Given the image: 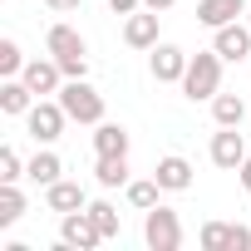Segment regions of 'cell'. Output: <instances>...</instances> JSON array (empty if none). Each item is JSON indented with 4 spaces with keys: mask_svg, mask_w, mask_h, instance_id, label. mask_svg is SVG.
<instances>
[{
    "mask_svg": "<svg viewBox=\"0 0 251 251\" xmlns=\"http://www.w3.org/2000/svg\"><path fill=\"white\" fill-rule=\"evenodd\" d=\"M15 177H20V153L0 148V182H15Z\"/></svg>",
    "mask_w": 251,
    "mask_h": 251,
    "instance_id": "25",
    "label": "cell"
},
{
    "mask_svg": "<svg viewBox=\"0 0 251 251\" xmlns=\"http://www.w3.org/2000/svg\"><path fill=\"white\" fill-rule=\"evenodd\" d=\"M94 153H99V158H113V153H128V133H123L118 123H99V133H94Z\"/></svg>",
    "mask_w": 251,
    "mask_h": 251,
    "instance_id": "14",
    "label": "cell"
},
{
    "mask_svg": "<svg viewBox=\"0 0 251 251\" xmlns=\"http://www.w3.org/2000/svg\"><path fill=\"white\" fill-rule=\"evenodd\" d=\"M45 5H50V10H59V15H64V10H79V0H45Z\"/></svg>",
    "mask_w": 251,
    "mask_h": 251,
    "instance_id": "28",
    "label": "cell"
},
{
    "mask_svg": "<svg viewBox=\"0 0 251 251\" xmlns=\"http://www.w3.org/2000/svg\"><path fill=\"white\" fill-rule=\"evenodd\" d=\"M108 5H113V15H133V10L143 5V0H108Z\"/></svg>",
    "mask_w": 251,
    "mask_h": 251,
    "instance_id": "27",
    "label": "cell"
},
{
    "mask_svg": "<svg viewBox=\"0 0 251 251\" xmlns=\"http://www.w3.org/2000/svg\"><path fill=\"white\" fill-rule=\"evenodd\" d=\"M143 5H148V10H168V5H173V0H143Z\"/></svg>",
    "mask_w": 251,
    "mask_h": 251,
    "instance_id": "30",
    "label": "cell"
},
{
    "mask_svg": "<svg viewBox=\"0 0 251 251\" xmlns=\"http://www.w3.org/2000/svg\"><path fill=\"white\" fill-rule=\"evenodd\" d=\"M226 251H251V231H246V226H231V241H226Z\"/></svg>",
    "mask_w": 251,
    "mask_h": 251,
    "instance_id": "26",
    "label": "cell"
},
{
    "mask_svg": "<svg viewBox=\"0 0 251 251\" xmlns=\"http://www.w3.org/2000/svg\"><path fill=\"white\" fill-rule=\"evenodd\" d=\"M236 173H241V187L251 192V158H241V168H236Z\"/></svg>",
    "mask_w": 251,
    "mask_h": 251,
    "instance_id": "29",
    "label": "cell"
},
{
    "mask_svg": "<svg viewBox=\"0 0 251 251\" xmlns=\"http://www.w3.org/2000/svg\"><path fill=\"white\" fill-rule=\"evenodd\" d=\"M158 187H163L158 177L153 182H128V202L133 207H158Z\"/></svg>",
    "mask_w": 251,
    "mask_h": 251,
    "instance_id": "21",
    "label": "cell"
},
{
    "mask_svg": "<svg viewBox=\"0 0 251 251\" xmlns=\"http://www.w3.org/2000/svg\"><path fill=\"white\" fill-rule=\"evenodd\" d=\"M187 74V54L177 45H158L153 50V79H182Z\"/></svg>",
    "mask_w": 251,
    "mask_h": 251,
    "instance_id": "11",
    "label": "cell"
},
{
    "mask_svg": "<svg viewBox=\"0 0 251 251\" xmlns=\"http://www.w3.org/2000/svg\"><path fill=\"white\" fill-rule=\"evenodd\" d=\"M123 40H128L133 50H148V45H158V10L153 15H128V25H123Z\"/></svg>",
    "mask_w": 251,
    "mask_h": 251,
    "instance_id": "10",
    "label": "cell"
},
{
    "mask_svg": "<svg viewBox=\"0 0 251 251\" xmlns=\"http://www.w3.org/2000/svg\"><path fill=\"white\" fill-rule=\"evenodd\" d=\"M15 69H20V45L0 40V74H15Z\"/></svg>",
    "mask_w": 251,
    "mask_h": 251,
    "instance_id": "24",
    "label": "cell"
},
{
    "mask_svg": "<svg viewBox=\"0 0 251 251\" xmlns=\"http://www.w3.org/2000/svg\"><path fill=\"white\" fill-rule=\"evenodd\" d=\"M59 103H64V113L79 118V123H99V118H103V99H99L84 79H74V84L59 94Z\"/></svg>",
    "mask_w": 251,
    "mask_h": 251,
    "instance_id": "4",
    "label": "cell"
},
{
    "mask_svg": "<svg viewBox=\"0 0 251 251\" xmlns=\"http://www.w3.org/2000/svg\"><path fill=\"white\" fill-rule=\"evenodd\" d=\"M59 173H64V163H59L54 153H40V158L30 163V177H35V182H45V187H50V182H59Z\"/></svg>",
    "mask_w": 251,
    "mask_h": 251,
    "instance_id": "18",
    "label": "cell"
},
{
    "mask_svg": "<svg viewBox=\"0 0 251 251\" xmlns=\"http://www.w3.org/2000/svg\"><path fill=\"white\" fill-rule=\"evenodd\" d=\"M246 15H251V10H246ZM246 25H251V20H246Z\"/></svg>",
    "mask_w": 251,
    "mask_h": 251,
    "instance_id": "31",
    "label": "cell"
},
{
    "mask_svg": "<svg viewBox=\"0 0 251 251\" xmlns=\"http://www.w3.org/2000/svg\"><path fill=\"white\" fill-rule=\"evenodd\" d=\"M59 74H64L59 59H54V64H50V59H35V64L25 69V84H30L35 94H54V89H59Z\"/></svg>",
    "mask_w": 251,
    "mask_h": 251,
    "instance_id": "13",
    "label": "cell"
},
{
    "mask_svg": "<svg viewBox=\"0 0 251 251\" xmlns=\"http://www.w3.org/2000/svg\"><path fill=\"white\" fill-rule=\"evenodd\" d=\"M226 241H231V226H222V222H207L202 226V246L207 251H226Z\"/></svg>",
    "mask_w": 251,
    "mask_h": 251,
    "instance_id": "23",
    "label": "cell"
},
{
    "mask_svg": "<svg viewBox=\"0 0 251 251\" xmlns=\"http://www.w3.org/2000/svg\"><path fill=\"white\" fill-rule=\"evenodd\" d=\"M89 197H84V187L79 182H50V207L54 212H79Z\"/></svg>",
    "mask_w": 251,
    "mask_h": 251,
    "instance_id": "15",
    "label": "cell"
},
{
    "mask_svg": "<svg viewBox=\"0 0 251 251\" xmlns=\"http://www.w3.org/2000/svg\"><path fill=\"white\" fill-rule=\"evenodd\" d=\"M99 241H103V231H99V222H94L89 212H64V246L89 251V246H99Z\"/></svg>",
    "mask_w": 251,
    "mask_h": 251,
    "instance_id": "5",
    "label": "cell"
},
{
    "mask_svg": "<svg viewBox=\"0 0 251 251\" xmlns=\"http://www.w3.org/2000/svg\"><path fill=\"white\" fill-rule=\"evenodd\" d=\"M217 54L222 59H246L251 54V25H236V20L222 25L217 30Z\"/></svg>",
    "mask_w": 251,
    "mask_h": 251,
    "instance_id": "7",
    "label": "cell"
},
{
    "mask_svg": "<svg viewBox=\"0 0 251 251\" xmlns=\"http://www.w3.org/2000/svg\"><path fill=\"white\" fill-rule=\"evenodd\" d=\"M246 10H251L246 0H197V20L202 25H217V30L231 25L236 15H246Z\"/></svg>",
    "mask_w": 251,
    "mask_h": 251,
    "instance_id": "8",
    "label": "cell"
},
{
    "mask_svg": "<svg viewBox=\"0 0 251 251\" xmlns=\"http://www.w3.org/2000/svg\"><path fill=\"white\" fill-rule=\"evenodd\" d=\"M20 212H25V197L15 192V182H5V187H0V226H10Z\"/></svg>",
    "mask_w": 251,
    "mask_h": 251,
    "instance_id": "19",
    "label": "cell"
},
{
    "mask_svg": "<svg viewBox=\"0 0 251 251\" xmlns=\"http://www.w3.org/2000/svg\"><path fill=\"white\" fill-rule=\"evenodd\" d=\"M212 113H217V123H222V128H236V123H241V113H246V103H241L236 94H217V99H212Z\"/></svg>",
    "mask_w": 251,
    "mask_h": 251,
    "instance_id": "17",
    "label": "cell"
},
{
    "mask_svg": "<svg viewBox=\"0 0 251 251\" xmlns=\"http://www.w3.org/2000/svg\"><path fill=\"white\" fill-rule=\"evenodd\" d=\"M64 118H69L64 103H45V99H40V103L30 108V133H35V138H59Z\"/></svg>",
    "mask_w": 251,
    "mask_h": 251,
    "instance_id": "6",
    "label": "cell"
},
{
    "mask_svg": "<svg viewBox=\"0 0 251 251\" xmlns=\"http://www.w3.org/2000/svg\"><path fill=\"white\" fill-rule=\"evenodd\" d=\"M217 84H222V54H217V50L192 54V59H187V74H182L187 99H217Z\"/></svg>",
    "mask_w": 251,
    "mask_h": 251,
    "instance_id": "1",
    "label": "cell"
},
{
    "mask_svg": "<svg viewBox=\"0 0 251 251\" xmlns=\"http://www.w3.org/2000/svg\"><path fill=\"white\" fill-rule=\"evenodd\" d=\"M99 182L103 187H118V182H128V153H113V158H99Z\"/></svg>",
    "mask_w": 251,
    "mask_h": 251,
    "instance_id": "16",
    "label": "cell"
},
{
    "mask_svg": "<svg viewBox=\"0 0 251 251\" xmlns=\"http://www.w3.org/2000/svg\"><path fill=\"white\" fill-rule=\"evenodd\" d=\"M30 84H0V108H5V113H20L25 103H30Z\"/></svg>",
    "mask_w": 251,
    "mask_h": 251,
    "instance_id": "20",
    "label": "cell"
},
{
    "mask_svg": "<svg viewBox=\"0 0 251 251\" xmlns=\"http://www.w3.org/2000/svg\"><path fill=\"white\" fill-rule=\"evenodd\" d=\"M153 177H158L163 187H173V192H177V187H187V182H192V163H187V158H177V153H168V158H158V173H153Z\"/></svg>",
    "mask_w": 251,
    "mask_h": 251,
    "instance_id": "12",
    "label": "cell"
},
{
    "mask_svg": "<svg viewBox=\"0 0 251 251\" xmlns=\"http://www.w3.org/2000/svg\"><path fill=\"white\" fill-rule=\"evenodd\" d=\"M241 158H246L241 133H236V128H222V133L212 138V163H217V168H241Z\"/></svg>",
    "mask_w": 251,
    "mask_h": 251,
    "instance_id": "9",
    "label": "cell"
},
{
    "mask_svg": "<svg viewBox=\"0 0 251 251\" xmlns=\"http://www.w3.org/2000/svg\"><path fill=\"white\" fill-rule=\"evenodd\" d=\"M45 45H50V54L59 59V69H64L69 79H84L89 59H84V35H79V30H69V25H54V30L45 35Z\"/></svg>",
    "mask_w": 251,
    "mask_h": 251,
    "instance_id": "2",
    "label": "cell"
},
{
    "mask_svg": "<svg viewBox=\"0 0 251 251\" xmlns=\"http://www.w3.org/2000/svg\"><path fill=\"white\" fill-rule=\"evenodd\" d=\"M89 217L99 222V231H103V236H113V231H118V212H113V202H89Z\"/></svg>",
    "mask_w": 251,
    "mask_h": 251,
    "instance_id": "22",
    "label": "cell"
},
{
    "mask_svg": "<svg viewBox=\"0 0 251 251\" xmlns=\"http://www.w3.org/2000/svg\"><path fill=\"white\" fill-rule=\"evenodd\" d=\"M143 236H148L153 251H177V241H182L177 212H173V207H148V226H143Z\"/></svg>",
    "mask_w": 251,
    "mask_h": 251,
    "instance_id": "3",
    "label": "cell"
}]
</instances>
